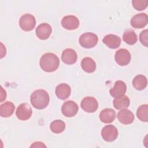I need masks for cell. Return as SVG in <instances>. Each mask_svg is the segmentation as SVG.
Masks as SVG:
<instances>
[{
  "label": "cell",
  "mask_w": 148,
  "mask_h": 148,
  "mask_svg": "<svg viewBox=\"0 0 148 148\" xmlns=\"http://www.w3.org/2000/svg\"><path fill=\"white\" fill-rule=\"evenodd\" d=\"M77 58L76 52L72 49H66L62 51L61 60L66 64L71 65L75 64Z\"/></svg>",
  "instance_id": "9a60e30c"
},
{
  "label": "cell",
  "mask_w": 148,
  "mask_h": 148,
  "mask_svg": "<svg viewBox=\"0 0 148 148\" xmlns=\"http://www.w3.org/2000/svg\"><path fill=\"white\" fill-rule=\"evenodd\" d=\"M81 66L83 71L87 73H92L96 69V64L90 57H84L81 61Z\"/></svg>",
  "instance_id": "44dd1931"
},
{
  "label": "cell",
  "mask_w": 148,
  "mask_h": 148,
  "mask_svg": "<svg viewBox=\"0 0 148 148\" xmlns=\"http://www.w3.org/2000/svg\"><path fill=\"white\" fill-rule=\"evenodd\" d=\"M115 118L116 112L112 109H104L99 113V119L104 123H110L114 120Z\"/></svg>",
  "instance_id": "ac0fdd59"
},
{
  "label": "cell",
  "mask_w": 148,
  "mask_h": 148,
  "mask_svg": "<svg viewBox=\"0 0 148 148\" xmlns=\"http://www.w3.org/2000/svg\"><path fill=\"white\" fill-rule=\"evenodd\" d=\"M123 40L130 45H134L138 40L137 35L136 33L131 29H126L123 35Z\"/></svg>",
  "instance_id": "603a6c76"
},
{
  "label": "cell",
  "mask_w": 148,
  "mask_h": 148,
  "mask_svg": "<svg viewBox=\"0 0 148 148\" xmlns=\"http://www.w3.org/2000/svg\"><path fill=\"white\" fill-rule=\"evenodd\" d=\"M147 84V81L146 76L142 75H136L132 80V85L134 87L138 90H142L145 89Z\"/></svg>",
  "instance_id": "7402d4cb"
},
{
  "label": "cell",
  "mask_w": 148,
  "mask_h": 148,
  "mask_svg": "<svg viewBox=\"0 0 148 148\" xmlns=\"http://www.w3.org/2000/svg\"><path fill=\"white\" fill-rule=\"evenodd\" d=\"M32 111L31 106L27 103H21L16 111V115L17 117L23 121L29 119L32 116Z\"/></svg>",
  "instance_id": "9c48e42d"
},
{
  "label": "cell",
  "mask_w": 148,
  "mask_h": 148,
  "mask_svg": "<svg viewBox=\"0 0 148 148\" xmlns=\"http://www.w3.org/2000/svg\"><path fill=\"white\" fill-rule=\"evenodd\" d=\"M1 102H2L4 99H6V93L5 90L2 88V87H1Z\"/></svg>",
  "instance_id": "f1b7e54d"
},
{
  "label": "cell",
  "mask_w": 148,
  "mask_h": 148,
  "mask_svg": "<svg viewBox=\"0 0 148 148\" xmlns=\"http://www.w3.org/2000/svg\"><path fill=\"white\" fill-rule=\"evenodd\" d=\"M131 54L127 49H120L115 53V61L117 64L120 66H125L128 65L131 61Z\"/></svg>",
  "instance_id": "ba28073f"
},
{
  "label": "cell",
  "mask_w": 148,
  "mask_h": 148,
  "mask_svg": "<svg viewBox=\"0 0 148 148\" xmlns=\"http://www.w3.org/2000/svg\"><path fill=\"white\" fill-rule=\"evenodd\" d=\"M127 91V86L122 80H117L115 82L114 86L110 91V94L114 98L124 95Z\"/></svg>",
  "instance_id": "7c38bea8"
},
{
  "label": "cell",
  "mask_w": 148,
  "mask_h": 148,
  "mask_svg": "<svg viewBox=\"0 0 148 148\" xmlns=\"http://www.w3.org/2000/svg\"><path fill=\"white\" fill-rule=\"evenodd\" d=\"M117 118L121 123L123 124H130L133 123L135 117L131 110L124 109L118 112Z\"/></svg>",
  "instance_id": "5bb4252c"
},
{
  "label": "cell",
  "mask_w": 148,
  "mask_h": 148,
  "mask_svg": "<svg viewBox=\"0 0 148 148\" xmlns=\"http://www.w3.org/2000/svg\"><path fill=\"white\" fill-rule=\"evenodd\" d=\"M71 92L70 86L66 83H61L58 84L55 90V93L57 97L62 100L67 99Z\"/></svg>",
  "instance_id": "e0dca14e"
},
{
  "label": "cell",
  "mask_w": 148,
  "mask_h": 148,
  "mask_svg": "<svg viewBox=\"0 0 148 148\" xmlns=\"http://www.w3.org/2000/svg\"><path fill=\"white\" fill-rule=\"evenodd\" d=\"M50 128L53 133L60 134L65 130V124L62 120H56L50 123Z\"/></svg>",
  "instance_id": "cb8c5ba5"
},
{
  "label": "cell",
  "mask_w": 148,
  "mask_h": 148,
  "mask_svg": "<svg viewBox=\"0 0 148 148\" xmlns=\"http://www.w3.org/2000/svg\"><path fill=\"white\" fill-rule=\"evenodd\" d=\"M98 41L97 35L92 32H86L81 35L79 38V43L84 48L90 49L96 46Z\"/></svg>",
  "instance_id": "3957f363"
},
{
  "label": "cell",
  "mask_w": 148,
  "mask_h": 148,
  "mask_svg": "<svg viewBox=\"0 0 148 148\" xmlns=\"http://www.w3.org/2000/svg\"><path fill=\"white\" fill-rule=\"evenodd\" d=\"M102 42L108 47L114 49L118 48L121 44L120 38L114 34H108L104 36Z\"/></svg>",
  "instance_id": "2e32d148"
},
{
  "label": "cell",
  "mask_w": 148,
  "mask_h": 148,
  "mask_svg": "<svg viewBox=\"0 0 148 148\" xmlns=\"http://www.w3.org/2000/svg\"><path fill=\"white\" fill-rule=\"evenodd\" d=\"M80 105L82 109L88 113H94L98 108V103L97 99L92 97L84 98L82 100Z\"/></svg>",
  "instance_id": "8992f818"
},
{
  "label": "cell",
  "mask_w": 148,
  "mask_h": 148,
  "mask_svg": "<svg viewBox=\"0 0 148 148\" xmlns=\"http://www.w3.org/2000/svg\"><path fill=\"white\" fill-rule=\"evenodd\" d=\"M30 101L34 108L40 110L47 106L50 101V97L46 91L43 89H38L31 94Z\"/></svg>",
  "instance_id": "7a4b0ae2"
},
{
  "label": "cell",
  "mask_w": 148,
  "mask_h": 148,
  "mask_svg": "<svg viewBox=\"0 0 148 148\" xmlns=\"http://www.w3.org/2000/svg\"><path fill=\"white\" fill-rule=\"evenodd\" d=\"M59 64L58 57L52 53H45L40 58V67L46 72H53L56 71L59 66Z\"/></svg>",
  "instance_id": "6da1fadb"
},
{
  "label": "cell",
  "mask_w": 148,
  "mask_h": 148,
  "mask_svg": "<svg viewBox=\"0 0 148 148\" xmlns=\"http://www.w3.org/2000/svg\"><path fill=\"white\" fill-rule=\"evenodd\" d=\"M147 15L145 13H140L134 15L131 20V25L135 28H142L147 24Z\"/></svg>",
  "instance_id": "8fae6325"
},
{
  "label": "cell",
  "mask_w": 148,
  "mask_h": 148,
  "mask_svg": "<svg viewBox=\"0 0 148 148\" xmlns=\"http://www.w3.org/2000/svg\"><path fill=\"white\" fill-rule=\"evenodd\" d=\"M52 28L50 24L47 23H42L39 25L36 28V35L37 37L41 40L48 39L51 33Z\"/></svg>",
  "instance_id": "4fadbf2b"
},
{
  "label": "cell",
  "mask_w": 148,
  "mask_h": 148,
  "mask_svg": "<svg viewBox=\"0 0 148 148\" xmlns=\"http://www.w3.org/2000/svg\"><path fill=\"white\" fill-rule=\"evenodd\" d=\"M118 130L113 125H107L105 126L101 131V136L104 140L106 142H113L118 136Z\"/></svg>",
  "instance_id": "5b68a950"
},
{
  "label": "cell",
  "mask_w": 148,
  "mask_h": 148,
  "mask_svg": "<svg viewBox=\"0 0 148 148\" xmlns=\"http://www.w3.org/2000/svg\"><path fill=\"white\" fill-rule=\"evenodd\" d=\"M35 18L31 14H23L20 18L19 25L23 31H30L35 28Z\"/></svg>",
  "instance_id": "277c9868"
},
{
  "label": "cell",
  "mask_w": 148,
  "mask_h": 148,
  "mask_svg": "<svg viewBox=\"0 0 148 148\" xmlns=\"http://www.w3.org/2000/svg\"><path fill=\"white\" fill-rule=\"evenodd\" d=\"M136 116L139 120L143 122L148 121V105L143 104L140 105L137 109Z\"/></svg>",
  "instance_id": "d4e9b609"
},
{
  "label": "cell",
  "mask_w": 148,
  "mask_h": 148,
  "mask_svg": "<svg viewBox=\"0 0 148 148\" xmlns=\"http://www.w3.org/2000/svg\"><path fill=\"white\" fill-rule=\"evenodd\" d=\"M79 110L77 104L73 101L65 102L61 107V112L64 116L68 117L75 116Z\"/></svg>",
  "instance_id": "52a82bcc"
},
{
  "label": "cell",
  "mask_w": 148,
  "mask_h": 148,
  "mask_svg": "<svg viewBox=\"0 0 148 148\" xmlns=\"http://www.w3.org/2000/svg\"><path fill=\"white\" fill-rule=\"evenodd\" d=\"M147 0H133L132 4L134 9L137 10H145L147 6Z\"/></svg>",
  "instance_id": "484cf974"
},
{
  "label": "cell",
  "mask_w": 148,
  "mask_h": 148,
  "mask_svg": "<svg viewBox=\"0 0 148 148\" xmlns=\"http://www.w3.org/2000/svg\"><path fill=\"white\" fill-rule=\"evenodd\" d=\"M113 106L117 110L127 109L130 104V100L126 95H123L120 97L114 98L113 101Z\"/></svg>",
  "instance_id": "ffe728a7"
},
{
  "label": "cell",
  "mask_w": 148,
  "mask_h": 148,
  "mask_svg": "<svg viewBox=\"0 0 148 148\" xmlns=\"http://www.w3.org/2000/svg\"><path fill=\"white\" fill-rule=\"evenodd\" d=\"M62 26L68 30L77 29L79 25V20L75 16L68 15L64 16L61 20Z\"/></svg>",
  "instance_id": "30bf717a"
},
{
  "label": "cell",
  "mask_w": 148,
  "mask_h": 148,
  "mask_svg": "<svg viewBox=\"0 0 148 148\" xmlns=\"http://www.w3.org/2000/svg\"><path fill=\"white\" fill-rule=\"evenodd\" d=\"M15 106L11 102L7 101L0 106V116L2 117H10L14 110Z\"/></svg>",
  "instance_id": "d6986e66"
},
{
  "label": "cell",
  "mask_w": 148,
  "mask_h": 148,
  "mask_svg": "<svg viewBox=\"0 0 148 148\" xmlns=\"http://www.w3.org/2000/svg\"><path fill=\"white\" fill-rule=\"evenodd\" d=\"M31 147H46V146L43 143V142H34L33 143L31 146Z\"/></svg>",
  "instance_id": "83f0119b"
},
{
  "label": "cell",
  "mask_w": 148,
  "mask_h": 148,
  "mask_svg": "<svg viewBox=\"0 0 148 148\" xmlns=\"http://www.w3.org/2000/svg\"><path fill=\"white\" fill-rule=\"evenodd\" d=\"M139 40L140 43L145 46H148V31L145 29L141 32L139 35Z\"/></svg>",
  "instance_id": "4316f807"
}]
</instances>
